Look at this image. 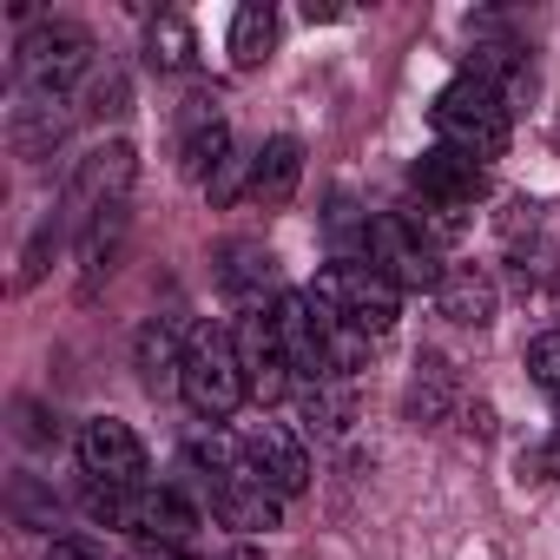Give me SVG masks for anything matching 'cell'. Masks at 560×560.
I'll return each instance as SVG.
<instances>
[{"instance_id":"obj_27","label":"cell","mask_w":560,"mask_h":560,"mask_svg":"<svg viewBox=\"0 0 560 560\" xmlns=\"http://www.w3.org/2000/svg\"><path fill=\"white\" fill-rule=\"evenodd\" d=\"M126 560H191V553H185V547H152V540H139Z\"/></svg>"},{"instance_id":"obj_8","label":"cell","mask_w":560,"mask_h":560,"mask_svg":"<svg viewBox=\"0 0 560 560\" xmlns=\"http://www.w3.org/2000/svg\"><path fill=\"white\" fill-rule=\"evenodd\" d=\"M80 468H86L100 488H152L145 442H139L132 422H119V416H93V422L80 429Z\"/></svg>"},{"instance_id":"obj_7","label":"cell","mask_w":560,"mask_h":560,"mask_svg":"<svg viewBox=\"0 0 560 560\" xmlns=\"http://www.w3.org/2000/svg\"><path fill=\"white\" fill-rule=\"evenodd\" d=\"M363 264H376L396 291H442V277H448L422 218H402V211H383L363 224Z\"/></svg>"},{"instance_id":"obj_18","label":"cell","mask_w":560,"mask_h":560,"mask_svg":"<svg viewBox=\"0 0 560 560\" xmlns=\"http://www.w3.org/2000/svg\"><path fill=\"white\" fill-rule=\"evenodd\" d=\"M119 237H126V205H113V211H100V218L80 224V291H86V298L100 291V277L113 270Z\"/></svg>"},{"instance_id":"obj_9","label":"cell","mask_w":560,"mask_h":560,"mask_svg":"<svg viewBox=\"0 0 560 560\" xmlns=\"http://www.w3.org/2000/svg\"><path fill=\"white\" fill-rule=\"evenodd\" d=\"M132 145L126 139H113V145H100V152H86L80 159V172H73V191H67V224L80 231L86 218H100V211H113V205H126L132 198Z\"/></svg>"},{"instance_id":"obj_19","label":"cell","mask_w":560,"mask_h":560,"mask_svg":"<svg viewBox=\"0 0 560 560\" xmlns=\"http://www.w3.org/2000/svg\"><path fill=\"white\" fill-rule=\"evenodd\" d=\"M270 47H277V14L264 8V0L237 8V21H231V67L237 73H257L270 60Z\"/></svg>"},{"instance_id":"obj_16","label":"cell","mask_w":560,"mask_h":560,"mask_svg":"<svg viewBox=\"0 0 560 560\" xmlns=\"http://www.w3.org/2000/svg\"><path fill=\"white\" fill-rule=\"evenodd\" d=\"M218 284H224V298L237 304V317H244V311H270V304H264V291L277 284V257H270V250H257V244H224V270H218Z\"/></svg>"},{"instance_id":"obj_14","label":"cell","mask_w":560,"mask_h":560,"mask_svg":"<svg viewBox=\"0 0 560 560\" xmlns=\"http://www.w3.org/2000/svg\"><path fill=\"white\" fill-rule=\"evenodd\" d=\"M298 178H304V145H298L291 132H277V139H264V145L250 152V178H244V191H250L264 211H277V205H291V198H298Z\"/></svg>"},{"instance_id":"obj_17","label":"cell","mask_w":560,"mask_h":560,"mask_svg":"<svg viewBox=\"0 0 560 560\" xmlns=\"http://www.w3.org/2000/svg\"><path fill=\"white\" fill-rule=\"evenodd\" d=\"M8 139H14V152H27V159L54 152V145L67 139V100H34V93H21V106L8 113Z\"/></svg>"},{"instance_id":"obj_13","label":"cell","mask_w":560,"mask_h":560,"mask_svg":"<svg viewBox=\"0 0 560 560\" xmlns=\"http://www.w3.org/2000/svg\"><path fill=\"white\" fill-rule=\"evenodd\" d=\"M178 165H185V178H198V185H211V178L231 165V126H224L218 93H191V100L178 106Z\"/></svg>"},{"instance_id":"obj_23","label":"cell","mask_w":560,"mask_h":560,"mask_svg":"<svg viewBox=\"0 0 560 560\" xmlns=\"http://www.w3.org/2000/svg\"><path fill=\"white\" fill-rule=\"evenodd\" d=\"M527 376H534L540 389H553V396H560V330H547V337H534V343H527Z\"/></svg>"},{"instance_id":"obj_5","label":"cell","mask_w":560,"mask_h":560,"mask_svg":"<svg viewBox=\"0 0 560 560\" xmlns=\"http://www.w3.org/2000/svg\"><path fill=\"white\" fill-rule=\"evenodd\" d=\"M311 298H317L343 330H357V337H389L396 317H402V291L389 284L376 264H363V257H337V264H324V270H317V284H311Z\"/></svg>"},{"instance_id":"obj_1","label":"cell","mask_w":560,"mask_h":560,"mask_svg":"<svg viewBox=\"0 0 560 560\" xmlns=\"http://www.w3.org/2000/svg\"><path fill=\"white\" fill-rule=\"evenodd\" d=\"M185 462L198 468V481H205V494H211V514H218L224 527H237V534H270L277 521H284V494H270V488L250 475V462H244V448H237L231 435H191V442H185Z\"/></svg>"},{"instance_id":"obj_20","label":"cell","mask_w":560,"mask_h":560,"mask_svg":"<svg viewBox=\"0 0 560 560\" xmlns=\"http://www.w3.org/2000/svg\"><path fill=\"white\" fill-rule=\"evenodd\" d=\"M145 60H152L159 73H191V67H198V34H191V21H185V14H159V21L145 27Z\"/></svg>"},{"instance_id":"obj_11","label":"cell","mask_w":560,"mask_h":560,"mask_svg":"<svg viewBox=\"0 0 560 560\" xmlns=\"http://www.w3.org/2000/svg\"><path fill=\"white\" fill-rule=\"evenodd\" d=\"M237 448H244V462H250V475L270 488V494H304L311 488V455H304V442L284 429V422H244L237 429Z\"/></svg>"},{"instance_id":"obj_4","label":"cell","mask_w":560,"mask_h":560,"mask_svg":"<svg viewBox=\"0 0 560 560\" xmlns=\"http://www.w3.org/2000/svg\"><path fill=\"white\" fill-rule=\"evenodd\" d=\"M178 396L198 422H231L244 402H250V383H244V357H237V337L218 330V324H191V350H185V376H178Z\"/></svg>"},{"instance_id":"obj_25","label":"cell","mask_w":560,"mask_h":560,"mask_svg":"<svg viewBox=\"0 0 560 560\" xmlns=\"http://www.w3.org/2000/svg\"><path fill=\"white\" fill-rule=\"evenodd\" d=\"M534 468H540L547 481H560V429H553V435H547V442L534 448Z\"/></svg>"},{"instance_id":"obj_10","label":"cell","mask_w":560,"mask_h":560,"mask_svg":"<svg viewBox=\"0 0 560 560\" xmlns=\"http://www.w3.org/2000/svg\"><path fill=\"white\" fill-rule=\"evenodd\" d=\"M409 185L422 191L429 211L462 218V211H475V205L488 198V165H475V159H462V152H448V145H429V152L409 165Z\"/></svg>"},{"instance_id":"obj_12","label":"cell","mask_w":560,"mask_h":560,"mask_svg":"<svg viewBox=\"0 0 560 560\" xmlns=\"http://www.w3.org/2000/svg\"><path fill=\"white\" fill-rule=\"evenodd\" d=\"M270 311H277V304H270ZM270 311H244V317H237V330H231V337H237V357H244L250 402H264V409H270V402H284V396H291V383H298V376H291L284 343H277V317H270Z\"/></svg>"},{"instance_id":"obj_3","label":"cell","mask_w":560,"mask_h":560,"mask_svg":"<svg viewBox=\"0 0 560 560\" xmlns=\"http://www.w3.org/2000/svg\"><path fill=\"white\" fill-rule=\"evenodd\" d=\"M86 521H100V527H119V534H132V540H152V547H191V534L205 527L198 521V508L178 494V488H86Z\"/></svg>"},{"instance_id":"obj_15","label":"cell","mask_w":560,"mask_h":560,"mask_svg":"<svg viewBox=\"0 0 560 560\" xmlns=\"http://www.w3.org/2000/svg\"><path fill=\"white\" fill-rule=\"evenodd\" d=\"M185 350H191V330H178L172 317H152V324L139 330V383H145L152 396L178 389V376H185Z\"/></svg>"},{"instance_id":"obj_26","label":"cell","mask_w":560,"mask_h":560,"mask_svg":"<svg viewBox=\"0 0 560 560\" xmlns=\"http://www.w3.org/2000/svg\"><path fill=\"white\" fill-rule=\"evenodd\" d=\"M47 560H100V547H86V540H54Z\"/></svg>"},{"instance_id":"obj_2","label":"cell","mask_w":560,"mask_h":560,"mask_svg":"<svg viewBox=\"0 0 560 560\" xmlns=\"http://www.w3.org/2000/svg\"><path fill=\"white\" fill-rule=\"evenodd\" d=\"M429 126H435V145H448V152H462V159H475V165L501 159L508 139H514L508 100H501L488 80H475V73H462V80H448V86L435 93Z\"/></svg>"},{"instance_id":"obj_6","label":"cell","mask_w":560,"mask_h":560,"mask_svg":"<svg viewBox=\"0 0 560 560\" xmlns=\"http://www.w3.org/2000/svg\"><path fill=\"white\" fill-rule=\"evenodd\" d=\"M93 73V34L80 21H40L14 47V80L34 100H67Z\"/></svg>"},{"instance_id":"obj_22","label":"cell","mask_w":560,"mask_h":560,"mask_svg":"<svg viewBox=\"0 0 560 560\" xmlns=\"http://www.w3.org/2000/svg\"><path fill=\"white\" fill-rule=\"evenodd\" d=\"M304 416H311L317 429H343V422H350V396H343L337 383H317V389H304Z\"/></svg>"},{"instance_id":"obj_21","label":"cell","mask_w":560,"mask_h":560,"mask_svg":"<svg viewBox=\"0 0 560 560\" xmlns=\"http://www.w3.org/2000/svg\"><path fill=\"white\" fill-rule=\"evenodd\" d=\"M435 298H442V311H448L455 324H475V330H481V324L494 317V291H488V277H475V270H448Z\"/></svg>"},{"instance_id":"obj_24","label":"cell","mask_w":560,"mask_h":560,"mask_svg":"<svg viewBox=\"0 0 560 560\" xmlns=\"http://www.w3.org/2000/svg\"><path fill=\"white\" fill-rule=\"evenodd\" d=\"M14 514L21 527H54V494H40L34 475H14Z\"/></svg>"}]
</instances>
